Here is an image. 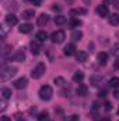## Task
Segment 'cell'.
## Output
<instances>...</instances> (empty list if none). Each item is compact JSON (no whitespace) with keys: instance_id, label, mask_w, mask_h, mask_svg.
Wrapping results in <instances>:
<instances>
[{"instance_id":"obj_11","label":"cell","mask_w":119,"mask_h":121,"mask_svg":"<svg viewBox=\"0 0 119 121\" xmlns=\"http://www.w3.org/2000/svg\"><path fill=\"white\" fill-rule=\"evenodd\" d=\"M18 23V20H17V16H14V14H7L6 16V24H8V26H16Z\"/></svg>"},{"instance_id":"obj_5","label":"cell","mask_w":119,"mask_h":121,"mask_svg":"<svg viewBox=\"0 0 119 121\" xmlns=\"http://www.w3.org/2000/svg\"><path fill=\"white\" fill-rule=\"evenodd\" d=\"M97 14H98L101 18L109 17V9L107 7V4H99V6L97 7Z\"/></svg>"},{"instance_id":"obj_10","label":"cell","mask_w":119,"mask_h":121,"mask_svg":"<svg viewBox=\"0 0 119 121\" xmlns=\"http://www.w3.org/2000/svg\"><path fill=\"white\" fill-rule=\"evenodd\" d=\"M34 30V26L30 24V23H25V24H21L20 27H18V31L20 32H23V34H28L31 31Z\"/></svg>"},{"instance_id":"obj_15","label":"cell","mask_w":119,"mask_h":121,"mask_svg":"<svg viewBox=\"0 0 119 121\" xmlns=\"http://www.w3.org/2000/svg\"><path fill=\"white\" fill-rule=\"evenodd\" d=\"M35 37H36V41H39V42H45L48 39V34L45 31H38Z\"/></svg>"},{"instance_id":"obj_2","label":"cell","mask_w":119,"mask_h":121,"mask_svg":"<svg viewBox=\"0 0 119 121\" xmlns=\"http://www.w3.org/2000/svg\"><path fill=\"white\" fill-rule=\"evenodd\" d=\"M38 94H39V99H41V100H44V101H48V100H51V99H52L53 90H52V87H51L49 85H44V86L39 89Z\"/></svg>"},{"instance_id":"obj_3","label":"cell","mask_w":119,"mask_h":121,"mask_svg":"<svg viewBox=\"0 0 119 121\" xmlns=\"http://www.w3.org/2000/svg\"><path fill=\"white\" fill-rule=\"evenodd\" d=\"M45 72H46V66H45V63H38L32 70H31V78L32 79H39V78H42L44 75H45Z\"/></svg>"},{"instance_id":"obj_34","label":"cell","mask_w":119,"mask_h":121,"mask_svg":"<svg viewBox=\"0 0 119 121\" xmlns=\"http://www.w3.org/2000/svg\"><path fill=\"white\" fill-rule=\"evenodd\" d=\"M95 120L97 121H111V118H109V117H104V118H98V117H97Z\"/></svg>"},{"instance_id":"obj_9","label":"cell","mask_w":119,"mask_h":121,"mask_svg":"<svg viewBox=\"0 0 119 121\" xmlns=\"http://www.w3.org/2000/svg\"><path fill=\"white\" fill-rule=\"evenodd\" d=\"M48 21H49V16L48 14H45V13H42L41 16H38V26L39 27H45L46 24H48Z\"/></svg>"},{"instance_id":"obj_17","label":"cell","mask_w":119,"mask_h":121,"mask_svg":"<svg viewBox=\"0 0 119 121\" xmlns=\"http://www.w3.org/2000/svg\"><path fill=\"white\" fill-rule=\"evenodd\" d=\"M86 13H87V10L83 9V7H77V9H71L70 10L71 16H79V14H86Z\"/></svg>"},{"instance_id":"obj_28","label":"cell","mask_w":119,"mask_h":121,"mask_svg":"<svg viewBox=\"0 0 119 121\" xmlns=\"http://www.w3.org/2000/svg\"><path fill=\"white\" fill-rule=\"evenodd\" d=\"M55 85L56 86H63L64 83H66V80H64V78H62V76H58V78H55Z\"/></svg>"},{"instance_id":"obj_41","label":"cell","mask_w":119,"mask_h":121,"mask_svg":"<svg viewBox=\"0 0 119 121\" xmlns=\"http://www.w3.org/2000/svg\"><path fill=\"white\" fill-rule=\"evenodd\" d=\"M52 10H60L59 6H52Z\"/></svg>"},{"instance_id":"obj_30","label":"cell","mask_w":119,"mask_h":121,"mask_svg":"<svg viewBox=\"0 0 119 121\" xmlns=\"http://www.w3.org/2000/svg\"><path fill=\"white\" fill-rule=\"evenodd\" d=\"M6 34H7V27H6V24H3V26H1V37L4 38Z\"/></svg>"},{"instance_id":"obj_35","label":"cell","mask_w":119,"mask_h":121,"mask_svg":"<svg viewBox=\"0 0 119 121\" xmlns=\"http://www.w3.org/2000/svg\"><path fill=\"white\" fill-rule=\"evenodd\" d=\"M1 121H11V118L7 117V116H3V117H1Z\"/></svg>"},{"instance_id":"obj_1","label":"cell","mask_w":119,"mask_h":121,"mask_svg":"<svg viewBox=\"0 0 119 121\" xmlns=\"http://www.w3.org/2000/svg\"><path fill=\"white\" fill-rule=\"evenodd\" d=\"M16 73H17V68L16 66H6V68H3V70L0 72V79H1V82H7V80H10L13 76H16Z\"/></svg>"},{"instance_id":"obj_4","label":"cell","mask_w":119,"mask_h":121,"mask_svg":"<svg viewBox=\"0 0 119 121\" xmlns=\"http://www.w3.org/2000/svg\"><path fill=\"white\" fill-rule=\"evenodd\" d=\"M64 38H66V34H64V31H62V30L55 31V32H52V35H51V39H52L53 44H62V42L64 41Z\"/></svg>"},{"instance_id":"obj_21","label":"cell","mask_w":119,"mask_h":121,"mask_svg":"<svg viewBox=\"0 0 119 121\" xmlns=\"http://www.w3.org/2000/svg\"><path fill=\"white\" fill-rule=\"evenodd\" d=\"M83 38V32L80 30H74L71 32V39H74V41H80Z\"/></svg>"},{"instance_id":"obj_23","label":"cell","mask_w":119,"mask_h":121,"mask_svg":"<svg viewBox=\"0 0 119 121\" xmlns=\"http://www.w3.org/2000/svg\"><path fill=\"white\" fill-rule=\"evenodd\" d=\"M66 21H67L66 16H62V14H59V16H56V17H55V23H56L58 26H63Z\"/></svg>"},{"instance_id":"obj_12","label":"cell","mask_w":119,"mask_h":121,"mask_svg":"<svg viewBox=\"0 0 119 121\" xmlns=\"http://www.w3.org/2000/svg\"><path fill=\"white\" fill-rule=\"evenodd\" d=\"M97 59H98V63L99 65H107L108 63V54L107 52H99L98 54V56H97Z\"/></svg>"},{"instance_id":"obj_33","label":"cell","mask_w":119,"mask_h":121,"mask_svg":"<svg viewBox=\"0 0 119 121\" xmlns=\"http://www.w3.org/2000/svg\"><path fill=\"white\" fill-rule=\"evenodd\" d=\"M114 66H115V69H119V58L114 60Z\"/></svg>"},{"instance_id":"obj_43","label":"cell","mask_w":119,"mask_h":121,"mask_svg":"<svg viewBox=\"0 0 119 121\" xmlns=\"http://www.w3.org/2000/svg\"><path fill=\"white\" fill-rule=\"evenodd\" d=\"M116 37H119V32H116Z\"/></svg>"},{"instance_id":"obj_14","label":"cell","mask_w":119,"mask_h":121,"mask_svg":"<svg viewBox=\"0 0 119 121\" xmlns=\"http://www.w3.org/2000/svg\"><path fill=\"white\" fill-rule=\"evenodd\" d=\"M87 58H88V54L84 52V51H79V52L76 54V60H77V62H86Z\"/></svg>"},{"instance_id":"obj_46","label":"cell","mask_w":119,"mask_h":121,"mask_svg":"<svg viewBox=\"0 0 119 121\" xmlns=\"http://www.w3.org/2000/svg\"><path fill=\"white\" fill-rule=\"evenodd\" d=\"M49 121H51V120H49Z\"/></svg>"},{"instance_id":"obj_32","label":"cell","mask_w":119,"mask_h":121,"mask_svg":"<svg viewBox=\"0 0 119 121\" xmlns=\"http://www.w3.org/2000/svg\"><path fill=\"white\" fill-rule=\"evenodd\" d=\"M69 121H79V116H76V114H73V116H70L69 118H67Z\"/></svg>"},{"instance_id":"obj_16","label":"cell","mask_w":119,"mask_h":121,"mask_svg":"<svg viewBox=\"0 0 119 121\" xmlns=\"http://www.w3.org/2000/svg\"><path fill=\"white\" fill-rule=\"evenodd\" d=\"M108 23L111 26H118L119 24V14H112L108 17Z\"/></svg>"},{"instance_id":"obj_19","label":"cell","mask_w":119,"mask_h":121,"mask_svg":"<svg viewBox=\"0 0 119 121\" xmlns=\"http://www.w3.org/2000/svg\"><path fill=\"white\" fill-rule=\"evenodd\" d=\"M77 96H86L87 94V86L86 85H79V87L76 89Z\"/></svg>"},{"instance_id":"obj_36","label":"cell","mask_w":119,"mask_h":121,"mask_svg":"<svg viewBox=\"0 0 119 121\" xmlns=\"http://www.w3.org/2000/svg\"><path fill=\"white\" fill-rule=\"evenodd\" d=\"M105 110H111V103H105Z\"/></svg>"},{"instance_id":"obj_40","label":"cell","mask_w":119,"mask_h":121,"mask_svg":"<svg viewBox=\"0 0 119 121\" xmlns=\"http://www.w3.org/2000/svg\"><path fill=\"white\" fill-rule=\"evenodd\" d=\"M114 96H115V99H119V90H116L114 93Z\"/></svg>"},{"instance_id":"obj_18","label":"cell","mask_w":119,"mask_h":121,"mask_svg":"<svg viewBox=\"0 0 119 121\" xmlns=\"http://www.w3.org/2000/svg\"><path fill=\"white\" fill-rule=\"evenodd\" d=\"M34 16H35V11L31 10V9L30 10H24V11H23V18H24V20H31Z\"/></svg>"},{"instance_id":"obj_22","label":"cell","mask_w":119,"mask_h":121,"mask_svg":"<svg viewBox=\"0 0 119 121\" xmlns=\"http://www.w3.org/2000/svg\"><path fill=\"white\" fill-rule=\"evenodd\" d=\"M11 89H8V87H3L1 89V96H3V99L4 100H7V99H10L11 97Z\"/></svg>"},{"instance_id":"obj_27","label":"cell","mask_w":119,"mask_h":121,"mask_svg":"<svg viewBox=\"0 0 119 121\" xmlns=\"http://www.w3.org/2000/svg\"><path fill=\"white\" fill-rule=\"evenodd\" d=\"M109 85H111V87H114V89H119V78H112V79L109 80Z\"/></svg>"},{"instance_id":"obj_38","label":"cell","mask_w":119,"mask_h":121,"mask_svg":"<svg viewBox=\"0 0 119 121\" xmlns=\"http://www.w3.org/2000/svg\"><path fill=\"white\" fill-rule=\"evenodd\" d=\"M60 94H62V96H67V94H69V89H67V90H63Z\"/></svg>"},{"instance_id":"obj_24","label":"cell","mask_w":119,"mask_h":121,"mask_svg":"<svg viewBox=\"0 0 119 121\" xmlns=\"http://www.w3.org/2000/svg\"><path fill=\"white\" fill-rule=\"evenodd\" d=\"M83 79H84V73H83V72H76V73L73 75V80H74V82L81 83V82H83Z\"/></svg>"},{"instance_id":"obj_8","label":"cell","mask_w":119,"mask_h":121,"mask_svg":"<svg viewBox=\"0 0 119 121\" xmlns=\"http://www.w3.org/2000/svg\"><path fill=\"white\" fill-rule=\"evenodd\" d=\"M63 54H64L66 56L74 55V54H76V45H74V44H67V45L63 48Z\"/></svg>"},{"instance_id":"obj_29","label":"cell","mask_w":119,"mask_h":121,"mask_svg":"<svg viewBox=\"0 0 119 121\" xmlns=\"http://www.w3.org/2000/svg\"><path fill=\"white\" fill-rule=\"evenodd\" d=\"M112 54L119 56V42H116V44H114V45H112Z\"/></svg>"},{"instance_id":"obj_45","label":"cell","mask_w":119,"mask_h":121,"mask_svg":"<svg viewBox=\"0 0 119 121\" xmlns=\"http://www.w3.org/2000/svg\"><path fill=\"white\" fill-rule=\"evenodd\" d=\"M111 1H112V0H111Z\"/></svg>"},{"instance_id":"obj_6","label":"cell","mask_w":119,"mask_h":121,"mask_svg":"<svg viewBox=\"0 0 119 121\" xmlns=\"http://www.w3.org/2000/svg\"><path fill=\"white\" fill-rule=\"evenodd\" d=\"M28 86V79L27 78H20V79H17L16 82H14V87L16 89H18V90H23V89H25Z\"/></svg>"},{"instance_id":"obj_37","label":"cell","mask_w":119,"mask_h":121,"mask_svg":"<svg viewBox=\"0 0 119 121\" xmlns=\"http://www.w3.org/2000/svg\"><path fill=\"white\" fill-rule=\"evenodd\" d=\"M99 96H101V97H105V96H107V90H102V91H99Z\"/></svg>"},{"instance_id":"obj_31","label":"cell","mask_w":119,"mask_h":121,"mask_svg":"<svg viewBox=\"0 0 119 121\" xmlns=\"http://www.w3.org/2000/svg\"><path fill=\"white\" fill-rule=\"evenodd\" d=\"M30 1L34 4V6H38V7L42 6V0H30Z\"/></svg>"},{"instance_id":"obj_25","label":"cell","mask_w":119,"mask_h":121,"mask_svg":"<svg viewBox=\"0 0 119 121\" xmlns=\"http://www.w3.org/2000/svg\"><path fill=\"white\" fill-rule=\"evenodd\" d=\"M69 26H70V28H76V27H80L81 26V21L77 20V18H73V20L69 21Z\"/></svg>"},{"instance_id":"obj_44","label":"cell","mask_w":119,"mask_h":121,"mask_svg":"<svg viewBox=\"0 0 119 121\" xmlns=\"http://www.w3.org/2000/svg\"><path fill=\"white\" fill-rule=\"evenodd\" d=\"M118 114H119V108H118Z\"/></svg>"},{"instance_id":"obj_13","label":"cell","mask_w":119,"mask_h":121,"mask_svg":"<svg viewBox=\"0 0 119 121\" xmlns=\"http://www.w3.org/2000/svg\"><path fill=\"white\" fill-rule=\"evenodd\" d=\"M11 59L16 60V62H23V60H25V54H24L23 51H17V52L11 56Z\"/></svg>"},{"instance_id":"obj_7","label":"cell","mask_w":119,"mask_h":121,"mask_svg":"<svg viewBox=\"0 0 119 121\" xmlns=\"http://www.w3.org/2000/svg\"><path fill=\"white\" fill-rule=\"evenodd\" d=\"M30 48H31V52H32L34 55H39L41 51H42V47H41L39 41H32L30 44Z\"/></svg>"},{"instance_id":"obj_26","label":"cell","mask_w":119,"mask_h":121,"mask_svg":"<svg viewBox=\"0 0 119 121\" xmlns=\"http://www.w3.org/2000/svg\"><path fill=\"white\" fill-rule=\"evenodd\" d=\"M38 121H49V114H48V111H42V113L38 116Z\"/></svg>"},{"instance_id":"obj_20","label":"cell","mask_w":119,"mask_h":121,"mask_svg":"<svg viewBox=\"0 0 119 121\" xmlns=\"http://www.w3.org/2000/svg\"><path fill=\"white\" fill-rule=\"evenodd\" d=\"M102 80H104V79H102V76H92V78L90 79V82H91V85H92V86H99Z\"/></svg>"},{"instance_id":"obj_39","label":"cell","mask_w":119,"mask_h":121,"mask_svg":"<svg viewBox=\"0 0 119 121\" xmlns=\"http://www.w3.org/2000/svg\"><path fill=\"white\" fill-rule=\"evenodd\" d=\"M4 110H6V103L3 101V103H1V111H4Z\"/></svg>"},{"instance_id":"obj_42","label":"cell","mask_w":119,"mask_h":121,"mask_svg":"<svg viewBox=\"0 0 119 121\" xmlns=\"http://www.w3.org/2000/svg\"><path fill=\"white\" fill-rule=\"evenodd\" d=\"M18 121H25V120H23V118H18Z\"/></svg>"}]
</instances>
